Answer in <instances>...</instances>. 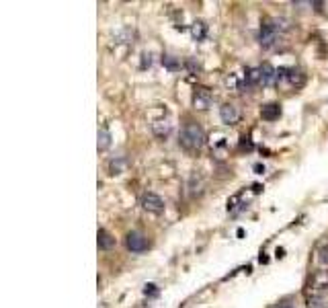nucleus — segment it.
Listing matches in <instances>:
<instances>
[{
  "label": "nucleus",
  "mask_w": 328,
  "mask_h": 308,
  "mask_svg": "<svg viewBox=\"0 0 328 308\" xmlns=\"http://www.w3.org/2000/svg\"><path fill=\"white\" fill-rule=\"evenodd\" d=\"M219 117H221V121H224V123L234 125V123H238V119H240V111H238L236 105H232V103H226V105L219 107Z\"/></svg>",
  "instance_id": "6"
},
{
  "label": "nucleus",
  "mask_w": 328,
  "mask_h": 308,
  "mask_svg": "<svg viewBox=\"0 0 328 308\" xmlns=\"http://www.w3.org/2000/svg\"><path fill=\"white\" fill-rule=\"evenodd\" d=\"M254 170H259V173H265V167H263V165H256Z\"/></svg>",
  "instance_id": "20"
},
{
  "label": "nucleus",
  "mask_w": 328,
  "mask_h": 308,
  "mask_svg": "<svg viewBox=\"0 0 328 308\" xmlns=\"http://www.w3.org/2000/svg\"><path fill=\"white\" fill-rule=\"evenodd\" d=\"M212 101H214V95H212V90L209 88H197L195 93H193V107L195 109H209L212 107Z\"/></svg>",
  "instance_id": "5"
},
{
  "label": "nucleus",
  "mask_w": 328,
  "mask_h": 308,
  "mask_svg": "<svg viewBox=\"0 0 328 308\" xmlns=\"http://www.w3.org/2000/svg\"><path fill=\"white\" fill-rule=\"evenodd\" d=\"M287 25H285V21L283 19H271V21H267L265 25L261 27L259 31V41L265 50H271L273 45H277L279 37H281V31H285Z\"/></svg>",
  "instance_id": "1"
},
{
  "label": "nucleus",
  "mask_w": 328,
  "mask_h": 308,
  "mask_svg": "<svg viewBox=\"0 0 328 308\" xmlns=\"http://www.w3.org/2000/svg\"><path fill=\"white\" fill-rule=\"evenodd\" d=\"M125 247L132 251V253H144V251H148V238L142 234V232H127L125 236Z\"/></svg>",
  "instance_id": "4"
},
{
  "label": "nucleus",
  "mask_w": 328,
  "mask_h": 308,
  "mask_svg": "<svg viewBox=\"0 0 328 308\" xmlns=\"http://www.w3.org/2000/svg\"><path fill=\"white\" fill-rule=\"evenodd\" d=\"M162 64L168 68V70H172V72H177V70H181V62L174 58V56H162Z\"/></svg>",
  "instance_id": "16"
},
{
  "label": "nucleus",
  "mask_w": 328,
  "mask_h": 308,
  "mask_svg": "<svg viewBox=\"0 0 328 308\" xmlns=\"http://www.w3.org/2000/svg\"><path fill=\"white\" fill-rule=\"evenodd\" d=\"M170 130H172V123L168 119H160V121L152 123V132H154L158 138H166V136L170 134Z\"/></svg>",
  "instance_id": "10"
},
{
  "label": "nucleus",
  "mask_w": 328,
  "mask_h": 308,
  "mask_svg": "<svg viewBox=\"0 0 328 308\" xmlns=\"http://www.w3.org/2000/svg\"><path fill=\"white\" fill-rule=\"evenodd\" d=\"M318 259H320L322 265L328 263V247H322V249H320V257H318Z\"/></svg>",
  "instance_id": "17"
},
{
  "label": "nucleus",
  "mask_w": 328,
  "mask_h": 308,
  "mask_svg": "<svg viewBox=\"0 0 328 308\" xmlns=\"http://www.w3.org/2000/svg\"><path fill=\"white\" fill-rule=\"evenodd\" d=\"M244 84L246 86H261V66L248 68L244 72Z\"/></svg>",
  "instance_id": "8"
},
{
  "label": "nucleus",
  "mask_w": 328,
  "mask_h": 308,
  "mask_svg": "<svg viewBox=\"0 0 328 308\" xmlns=\"http://www.w3.org/2000/svg\"><path fill=\"white\" fill-rule=\"evenodd\" d=\"M277 83V70L271 64H263L261 66V84L263 86H273Z\"/></svg>",
  "instance_id": "7"
},
{
  "label": "nucleus",
  "mask_w": 328,
  "mask_h": 308,
  "mask_svg": "<svg viewBox=\"0 0 328 308\" xmlns=\"http://www.w3.org/2000/svg\"><path fill=\"white\" fill-rule=\"evenodd\" d=\"M144 292H146V294H156V286H154V283H150V286H146Z\"/></svg>",
  "instance_id": "19"
},
{
  "label": "nucleus",
  "mask_w": 328,
  "mask_h": 308,
  "mask_svg": "<svg viewBox=\"0 0 328 308\" xmlns=\"http://www.w3.org/2000/svg\"><path fill=\"white\" fill-rule=\"evenodd\" d=\"M279 308H294V304H281Z\"/></svg>",
  "instance_id": "21"
},
{
  "label": "nucleus",
  "mask_w": 328,
  "mask_h": 308,
  "mask_svg": "<svg viewBox=\"0 0 328 308\" xmlns=\"http://www.w3.org/2000/svg\"><path fill=\"white\" fill-rule=\"evenodd\" d=\"M115 247V238L105 230V228H101L99 230V249H103V251H109V249H113Z\"/></svg>",
  "instance_id": "13"
},
{
  "label": "nucleus",
  "mask_w": 328,
  "mask_h": 308,
  "mask_svg": "<svg viewBox=\"0 0 328 308\" xmlns=\"http://www.w3.org/2000/svg\"><path fill=\"white\" fill-rule=\"evenodd\" d=\"M191 35H193L195 41H203L207 37V25H205L203 21L193 23V25H191Z\"/></svg>",
  "instance_id": "11"
},
{
  "label": "nucleus",
  "mask_w": 328,
  "mask_h": 308,
  "mask_svg": "<svg viewBox=\"0 0 328 308\" xmlns=\"http://www.w3.org/2000/svg\"><path fill=\"white\" fill-rule=\"evenodd\" d=\"M97 146H99V150H107V148L111 146V134H109L107 128H101L99 130V142H97Z\"/></svg>",
  "instance_id": "14"
},
{
  "label": "nucleus",
  "mask_w": 328,
  "mask_h": 308,
  "mask_svg": "<svg viewBox=\"0 0 328 308\" xmlns=\"http://www.w3.org/2000/svg\"><path fill=\"white\" fill-rule=\"evenodd\" d=\"M185 66L189 68V70H191L193 74H195V72H199V68H201L199 64H195V60H187V62H185Z\"/></svg>",
  "instance_id": "18"
},
{
  "label": "nucleus",
  "mask_w": 328,
  "mask_h": 308,
  "mask_svg": "<svg viewBox=\"0 0 328 308\" xmlns=\"http://www.w3.org/2000/svg\"><path fill=\"white\" fill-rule=\"evenodd\" d=\"M179 144L185 148V150H199L203 144H205V132L199 128L197 123H187L185 128L181 130V138H179Z\"/></svg>",
  "instance_id": "2"
},
{
  "label": "nucleus",
  "mask_w": 328,
  "mask_h": 308,
  "mask_svg": "<svg viewBox=\"0 0 328 308\" xmlns=\"http://www.w3.org/2000/svg\"><path fill=\"white\" fill-rule=\"evenodd\" d=\"M139 205L150 214H162L166 210V203H164V199L160 196H156V193H144V196L139 197Z\"/></svg>",
  "instance_id": "3"
},
{
  "label": "nucleus",
  "mask_w": 328,
  "mask_h": 308,
  "mask_svg": "<svg viewBox=\"0 0 328 308\" xmlns=\"http://www.w3.org/2000/svg\"><path fill=\"white\" fill-rule=\"evenodd\" d=\"M308 306L310 308H328V298L324 292H314L308 300Z\"/></svg>",
  "instance_id": "12"
},
{
  "label": "nucleus",
  "mask_w": 328,
  "mask_h": 308,
  "mask_svg": "<svg viewBox=\"0 0 328 308\" xmlns=\"http://www.w3.org/2000/svg\"><path fill=\"white\" fill-rule=\"evenodd\" d=\"M261 115H263V119H267V121H275V119L281 117V107L277 105V103H269V105H265V107L261 109Z\"/></svg>",
  "instance_id": "9"
},
{
  "label": "nucleus",
  "mask_w": 328,
  "mask_h": 308,
  "mask_svg": "<svg viewBox=\"0 0 328 308\" xmlns=\"http://www.w3.org/2000/svg\"><path fill=\"white\" fill-rule=\"evenodd\" d=\"M123 168H125V158H123V156H117V161L113 158V161L109 163L111 175H121V173H123Z\"/></svg>",
  "instance_id": "15"
}]
</instances>
